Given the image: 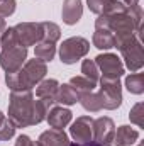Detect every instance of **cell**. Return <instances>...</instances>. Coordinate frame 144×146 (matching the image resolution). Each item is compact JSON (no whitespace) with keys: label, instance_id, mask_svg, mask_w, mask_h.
I'll return each instance as SVG.
<instances>
[{"label":"cell","instance_id":"obj_1","mask_svg":"<svg viewBox=\"0 0 144 146\" xmlns=\"http://www.w3.org/2000/svg\"><path fill=\"white\" fill-rule=\"evenodd\" d=\"M54 104L48 100L34 99L32 90L10 92L9 97V119L15 127H29L46 121L48 110Z\"/></svg>","mask_w":144,"mask_h":146},{"label":"cell","instance_id":"obj_2","mask_svg":"<svg viewBox=\"0 0 144 146\" xmlns=\"http://www.w3.org/2000/svg\"><path fill=\"white\" fill-rule=\"evenodd\" d=\"M95 27L108 29L115 37L126 34H139L143 33V9L141 5H126L122 2L117 3L114 10L98 15L95 21Z\"/></svg>","mask_w":144,"mask_h":146},{"label":"cell","instance_id":"obj_3","mask_svg":"<svg viewBox=\"0 0 144 146\" xmlns=\"http://www.w3.org/2000/svg\"><path fill=\"white\" fill-rule=\"evenodd\" d=\"M0 49V66L5 73H15L27 61V48L19 42L14 27H5V31L2 33Z\"/></svg>","mask_w":144,"mask_h":146},{"label":"cell","instance_id":"obj_4","mask_svg":"<svg viewBox=\"0 0 144 146\" xmlns=\"http://www.w3.org/2000/svg\"><path fill=\"white\" fill-rule=\"evenodd\" d=\"M48 65L41 61L39 58L27 60L20 70L15 73H5V82L10 92H20V90H32L41 80L46 78Z\"/></svg>","mask_w":144,"mask_h":146},{"label":"cell","instance_id":"obj_5","mask_svg":"<svg viewBox=\"0 0 144 146\" xmlns=\"http://www.w3.org/2000/svg\"><path fill=\"white\" fill-rule=\"evenodd\" d=\"M115 48L120 51L127 70L132 73L139 72L144 66V56H143V44L139 34H126V36L115 37Z\"/></svg>","mask_w":144,"mask_h":146},{"label":"cell","instance_id":"obj_6","mask_svg":"<svg viewBox=\"0 0 144 146\" xmlns=\"http://www.w3.org/2000/svg\"><path fill=\"white\" fill-rule=\"evenodd\" d=\"M90 51V41L81 36L68 37L59 46V60L65 65H75L81 58H85Z\"/></svg>","mask_w":144,"mask_h":146},{"label":"cell","instance_id":"obj_7","mask_svg":"<svg viewBox=\"0 0 144 146\" xmlns=\"http://www.w3.org/2000/svg\"><path fill=\"white\" fill-rule=\"evenodd\" d=\"M100 83V97L104 102V109L115 110L122 106V85L119 78H102L98 80Z\"/></svg>","mask_w":144,"mask_h":146},{"label":"cell","instance_id":"obj_8","mask_svg":"<svg viewBox=\"0 0 144 146\" xmlns=\"http://www.w3.org/2000/svg\"><path fill=\"white\" fill-rule=\"evenodd\" d=\"M93 61L98 66V72H100L102 78H120L124 75V70H126L122 60L114 53H102Z\"/></svg>","mask_w":144,"mask_h":146},{"label":"cell","instance_id":"obj_9","mask_svg":"<svg viewBox=\"0 0 144 146\" xmlns=\"http://www.w3.org/2000/svg\"><path fill=\"white\" fill-rule=\"evenodd\" d=\"M17 39L22 46H36L37 42L42 39V26L41 22H19L14 26Z\"/></svg>","mask_w":144,"mask_h":146},{"label":"cell","instance_id":"obj_10","mask_svg":"<svg viewBox=\"0 0 144 146\" xmlns=\"http://www.w3.org/2000/svg\"><path fill=\"white\" fill-rule=\"evenodd\" d=\"M114 134H115V124L110 117L102 115L98 119H93V141L95 143H98L100 146H110Z\"/></svg>","mask_w":144,"mask_h":146},{"label":"cell","instance_id":"obj_11","mask_svg":"<svg viewBox=\"0 0 144 146\" xmlns=\"http://www.w3.org/2000/svg\"><path fill=\"white\" fill-rule=\"evenodd\" d=\"M70 134L75 143H90L93 141V117L80 115L70 127Z\"/></svg>","mask_w":144,"mask_h":146},{"label":"cell","instance_id":"obj_12","mask_svg":"<svg viewBox=\"0 0 144 146\" xmlns=\"http://www.w3.org/2000/svg\"><path fill=\"white\" fill-rule=\"evenodd\" d=\"M73 119V112L63 106H53L48 110L46 121L53 129H65Z\"/></svg>","mask_w":144,"mask_h":146},{"label":"cell","instance_id":"obj_13","mask_svg":"<svg viewBox=\"0 0 144 146\" xmlns=\"http://www.w3.org/2000/svg\"><path fill=\"white\" fill-rule=\"evenodd\" d=\"M83 15V2L81 0H63L61 19L66 26H75Z\"/></svg>","mask_w":144,"mask_h":146},{"label":"cell","instance_id":"obj_14","mask_svg":"<svg viewBox=\"0 0 144 146\" xmlns=\"http://www.w3.org/2000/svg\"><path fill=\"white\" fill-rule=\"evenodd\" d=\"M37 143L41 146H68L70 145V138L63 129H48L44 133H41V136L37 138Z\"/></svg>","mask_w":144,"mask_h":146},{"label":"cell","instance_id":"obj_15","mask_svg":"<svg viewBox=\"0 0 144 146\" xmlns=\"http://www.w3.org/2000/svg\"><path fill=\"white\" fill-rule=\"evenodd\" d=\"M137 139H139V131L124 124V126H119L115 129L112 146H132Z\"/></svg>","mask_w":144,"mask_h":146},{"label":"cell","instance_id":"obj_16","mask_svg":"<svg viewBox=\"0 0 144 146\" xmlns=\"http://www.w3.org/2000/svg\"><path fill=\"white\" fill-rule=\"evenodd\" d=\"M36 97L41 100H48V102H54L56 99V92H58V87H59V82L56 78H44L41 80L36 85Z\"/></svg>","mask_w":144,"mask_h":146},{"label":"cell","instance_id":"obj_17","mask_svg":"<svg viewBox=\"0 0 144 146\" xmlns=\"http://www.w3.org/2000/svg\"><path fill=\"white\" fill-rule=\"evenodd\" d=\"M92 42L97 49H112L115 48V36L108 31V29H104V27H95V33L92 36Z\"/></svg>","mask_w":144,"mask_h":146},{"label":"cell","instance_id":"obj_18","mask_svg":"<svg viewBox=\"0 0 144 146\" xmlns=\"http://www.w3.org/2000/svg\"><path fill=\"white\" fill-rule=\"evenodd\" d=\"M78 99H80V94L73 88L70 83H63V85L59 83L58 92H56V99H54L56 104H61V106H73V104L78 102Z\"/></svg>","mask_w":144,"mask_h":146},{"label":"cell","instance_id":"obj_19","mask_svg":"<svg viewBox=\"0 0 144 146\" xmlns=\"http://www.w3.org/2000/svg\"><path fill=\"white\" fill-rule=\"evenodd\" d=\"M78 102L81 104V107L88 112H100L104 109V102H102V97L98 92H85V94H80V99Z\"/></svg>","mask_w":144,"mask_h":146},{"label":"cell","instance_id":"obj_20","mask_svg":"<svg viewBox=\"0 0 144 146\" xmlns=\"http://www.w3.org/2000/svg\"><path fill=\"white\" fill-rule=\"evenodd\" d=\"M34 58H39L41 61L48 63L53 61L56 56V44L54 42H48V41H39L34 46Z\"/></svg>","mask_w":144,"mask_h":146},{"label":"cell","instance_id":"obj_21","mask_svg":"<svg viewBox=\"0 0 144 146\" xmlns=\"http://www.w3.org/2000/svg\"><path fill=\"white\" fill-rule=\"evenodd\" d=\"M117 3H119V0H87L90 12H93L97 15H102V14L114 10L117 7Z\"/></svg>","mask_w":144,"mask_h":146},{"label":"cell","instance_id":"obj_22","mask_svg":"<svg viewBox=\"0 0 144 146\" xmlns=\"http://www.w3.org/2000/svg\"><path fill=\"white\" fill-rule=\"evenodd\" d=\"M126 88L134 95H141L144 92V75L139 72L127 75L126 76Z\"/></svg>","mask_w":144,"mask_h":146},{"label":"cell","instance_id":"obj_23","mask_svg":"<svg viewBox=\"0 0 144 146\" xmlns=\"http://www.w3.org/2000/svg\"><path fill=\"white\" fill-rule=\"evenodd\" d=\"M41 26H42V39L41 41H48V42H54V44L59 41L61 29L58 24L46 21V22H41Z\"/></svg>","mask_w":144,"mask_h":146},{"label":"cell","instance_id":"obj_24","mask_svg":"<svg viewBox=\"0 0 144 146\" xmlns=\"http://www.w3.org/2000/svg\"><path fill=\"white\" fill-rule=\"evenodd\" d=\"M68 83L71 85L78 94L93 92V90H95V87H97V83H93L92 80H88V78H87V76H83V75H78V76L70 78V82H68Z\"/></svg>","mask_w":144,"mask_h":146},{"label":"cell","instance_id":"obj_25","mask_svg":"<svg viewBox=\"0 0 144 146\" xmlns=\"http://www.w3.org/2000/svg\"><path fill=\"white\" fill-rule=\"evenodd\" d=\"M81 73H83V76H87V78L92 80L93 83H98V80H100L98 66L95 65L93 60H83V61H81Z\"/></svg>","mask_w":144,"mask_h":146},{"label":"cell","instance_id":"obj_26","mask_svg":"<svg viewBox=\"0 0 144 146\" xmlns=\"http://www.w3.org/2000/svg\"><path fill=\"white\" fill-rule=\"evenodd\" d=\"M144 106L143 102H137L132 109H131V112H129V119H131V122L132 124H136L137 127H143L144 126Z\"/></svg>","mask_w":144,"mask_h":146},{"label":"cell","instance_id":"obj_27","mask_svg":"<svg viewBox=\"0 0 144 146\" xmlns=\"http://www.w3.org/2000/svg\"><path fill=\"white\" fill-rule=\"evenodd\" d=\"M15 126H14V122L7 117L5 119V122L0 126V143L2 141H9V139H12L14 136H15Z\"/></svg>","mask_w":144,"mask_h":146},{"label":"cell","instance_id":"obj_28","mask_svg":"<svg viewBox=\"0 0 144 146\" xmlns=\"http://www.w3.org/2000/svg\"><path fill=\"white\" fill-rule=\"evenodd\" d=\"M17 2L15 0H0V17H10L15 12Z\"/></svg>","mask_w":144,"mask_h":146},{"label":"cell","instance_id":"obj_29","mask_svg":"<svg viewBox=\"0 0 144 146\" xmlns=\"http://www.w3.org/2000/svg\"><path fill=\"white\" fill-rule=\"evenodd\" d=\"M14 146H34V141H32L27 134H20V136H17Z\"/></svg>","mask_w":144,"mask_h":146},{"label":"cell","instance_id":"obj_30","mask_svg":"<svg viewBox=\"0 0 144 146\" xmlns=\"http://www.w3.org/2000/svg\"><path fill=\"white\" fill-rule=\"evenodd\" d=\"M68 146H100V145L95 143V141H90V143H70Z\"/></svg>","mask_w":144,"mask_h":146},{"label":"cell","instance_id":"obj_31","mask_svg":"<svg viewBox=\"0 0 144 146\" xmlns=\"http://www.w3.org/2000/svg\"><path fill=\"white\" fill-rule=\"evenodd\" d=\"M5 27H7V24H5V19H3V17H0V34L5 31Z\"/></svg>","mask_w":144,"mask_h":146},{"label":"cell","instance_id":"obj_32","mask_svg":"<svg viewBox=\"0 0 144 146\" xmlns=\"http://www.w3.org/2000/svg\"><path fill=\"white\" fill-rule=\"evenodd\" d=\"M122 3H126V5H137L139 0H122Z\"/></svg>","mask_w":144,"mask_h":146},{"label":"cell","instance_id":"obj_33","mask_svg":"<svg viewBox=\"0 0 144 146\" xmlns=\"http://www.w3.org/2000/svg\"><path fill=\"white\" fill-rule=\"evenodd\" d=\"M5 119H7V117H5V114H3V112L0 110V126H2L3 122H5Z\"/></svg>","mask_w":144,"mask_h":146},{"label":"cell","instance_id":"obj_34","mask_svg":"<svg viewBox=\"0 0 144 146\" xmlns=\"http://www.w3.org/2000/svg\"><path fill=\"white\" fill-rule=\"evenodd\" d=\"M137 146H143V143H139V145H137Z\"/></svg>","mask_w":144,"mask_h":146}]
</instances>
